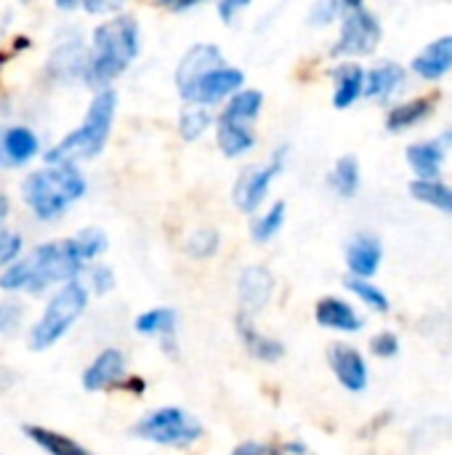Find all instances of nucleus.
<instances>
[{
    "mask_svg": "<svg viewBox=\"0 0 452 455\" xmlns=\"http://www.w3.org/2000/svg\"><path fill=\"white\" fill-rule=\"evenodd\" d=\"M218 245H221V235L216 229H197L186 237L184 251L192 259H210V256H216Z\"/></svg>",
    "mask_w": 452,
    "mask_h": 455,
    "instance_id": "obj_34",
    "label": "nucleus"
},
{
    "mask_svg": "<svg viewBox=\"0 0 452 455\" xmlns=\"http://www.w3.org/2000/svg\"><path fill=\"white\" fill-rule=\"evenodd\" d=\"M410 195H413L416 200H421V203H426V205H432V208H437V211L450 213L452 216L450 184H445V181H440V179H432V181L418 179V181L410 184Z\"/></svg>",
    "mask_w": 452,
    "mask_h": 455,
    "instance_id": "obj_29",
    "label": "nucleus"
},
{
    "mask_svg": "<svg viewBox=\"0 0 452 455\" xmlns=\"http://www.w3.org/2000/svg\"><path fill=\"white\" fill-rule=\"evenodd\" d=\"M408 163L416 171L418 179L432 181L440 179L442 163H445V141H421L408 149Z\"/></svg>",
    "mask_w": 452,
    "mask_h": 455,
    "instance_id": "obj_24",
    "label": "nucleus"
},
{
    "mask_svg": "<svg viewBox=\"0 0 452 455\" xmlns=\"http://www.w3.org/2000/svg\"><path fill=\"white\" fill-rule=\"evenodd\" d=\"M213 123V115L208 107H200V104H189L181 117H178V133L184 141H197Z\"/></svg>",
    "mask_w": 452,
    "mask_h": 455,
    "instance_id": "obj_31",
    "label": "nucleus"
},
{
    "mask_svg": "<svg viewBox=\"0 0 452 455\" xmlns=\"http://www.w3.org/2000/svg\"><path fill=\"white\" fill-rule=\"evenodd\" d=\"M88 192V181L75 163H48L21 184V197L37 221L61 219Z\"/></svg>",
    "mask_w": 452,
    "mask_h": 455,
    "instance_id": "obj_3",
    "label": "nucleus"
},
{
    "mask_svg": "<svg viewBox=\"0 0 452 455\" xmlns=\"http://www.w3.org/2000/svg\"><path fill=\"white\" fill-rule=\"evenodd\" d=\"M261 107H264V93L261 91H256V88H240L237 93H232L226 99V107L221 109L218 117L237 120V123H253L261 115Z\"/></svg>",
    "mask_w": 452,
    "mask_h": 455,
    "instance_id": "obj_25",
    "label": "nucleus"
},
{
    "mask_svg": "<svg viewBox=\"0 0 452 455\" xmlns=\"http://www.w3.org/2000/svg\"><path fill=\"white\" fill-rule=\"evenodd\" d=\"M413 69L424 77V80H440L452 69V35L437 37L434 43H429L416 59H413Z\"/></svg>",
    "mask_w": 452,
    "mask_h": 455,
    "instance_id": "obj_18",
    "label": "nucleus"
},
{
    "mask_svg": "<svg viewBox=\"0 0 452 455\" xmlns=\"http://www.w3.org/2000/svg\"><path fill=\"white\" fill-rule=\"evenodd\" d=\"M370 349L373 355L378 357H394L400 352V339L394 333H378L373 341H370Z\"/></svg>",
    "mask_w": 452,
    "mask_h": 455,
    "instance_id": "obj_38",
    "label": "nucleus"
},
{
    "mask_svg": "<svg viewBox=\"0 0 452 455\" xmlns=\"http://www.w3.org/2000/svg\"><path fill=\"white\" fill-rule=\"evenodd\" d=\"M237 293H240V301L245 307L248 315L253 312H261L272 293H274V277L266 267H248L242 269L240 280H237Z\"/></svg>",
    "mask_w": 452,
    "mask_h": 455,
    "instance_id": "obj_12",
    "label": "nucleus"
},
{
    "mask_svg": "<svg viewBox=\"0 0 452 455\" xmlns=\"http://www.w3.org/2000/svg\"><path fill=\"white\" fill-rule=\"evenodd\" d=\"M216 141H218V149L224 152V157H242L256 147V133H253L250 123L218 117L216 120Z\"/></svg>",
    "mask_w": 452,
    "mask_h": 455,
    "instance_id": "obj_19",
    "label": "nucleus"
},
{
    "mask_svg": "<svg viewBox=\"0 0 452 455\" xmlns=\"http://www.w3.org/2000/svg\"><path fill=\"white\" fill-rule=\"evenodd\" d=\"M21 248H24L21 235H16L11 229H0V269L13 264L21 256Z\"/></svg>",
    "mask_w": 452,
    "mask_h": 455,
    "instance_id": "obj_35",
    "label": "nucleus"
},
{
    "mask_svg": "<svg viewBox=\"0 0 452 455\" xmlns=\"http://www.w3.org/2000/svg\"><path fill=\"white\" fill-rule=\"evenodd\" d=\"M85 288L93 291L96 296L109 293V291L115 288V272H112L109 267H104V264L91 267V269H88V285H85Z\"/></svg>",
    "mask_w": 452,
    "mask_h": 455,
    "instance_id": "obj_36",
    "label": "nucleus"
},
{
    "mask_svg": "<svg viewBox=\"0 0 452 455\" xmlns=\"http://www.w3.org/2000/svg\"><path fill=\"white\" fill-rule=\"evenodd\" d=\"M432 104L434 99H413V101H405V104H397L389 115H386V128L389 131H408L413 125H418L421 120H426L432 115Z\"/></svg>",
    "mask_w": 452,
    "mask_h": 455,
    "instance_id": "obj_28",
    "label": "nucleus"
},
{
    "mask_svg": "<svg viewBox=\"0 0 452 455\" xmlns=\"http://www.w3.org/2000/svg\"><path fill=\"white\" fill-rule=\"evenodd\" d=\"M381 259H384V248H381L378 237H373V235H357L346 245V267H349L352 277L370 280L381 269Z\"/></svg>",
    "mask_w": 452,
    "mask_h": 455,
    "instance_id": "obj_13",
    "label": "nucleus"
},
{
    "mask_svg": "<svg viewBox=\"0 0 452 455\" xmlns=\"http://www.w3.org/2000/svg\"><path fill=\"white\" fill-rule=\"evenodd\" d=\"M381 43V21L365 11L362 5L349 8L344 21H341V35L338 43L333 45L336 56H368L378 48Z\"/></svg>",
    "mask_w": 452,
    "mask_h": 455,
    "instance_id": "obj_8",
    "label": "nucleus"
},
{
    "mask_svg": "<svg viewBox=\"0 0 452 455\" xmlns=\"http://www.w3.org/2000/svg\"><path fill=\"white\" fill-rule=\"evenodd\" d=\"M218 64H224L221 48L213 45V43H197V45H192V48L181 56V61H178V67H176V85L181 88V85H186L189 80H194L197 75H202V72H208V69H213V67H218Z\"/></svg>",
    "mask_w": 452,
    "mask_h": 455,
    "instance_id": "obj_17",
    "label": "nucleus"
},
{
    "mask_svg": "<svg viewBox=\"0 0 452 455\" xmlns=\"http://www.w3.org/2000/svg\"><path fill=\"white\" fill-rule=\"evenodd\" d=\"M88 299L91 291L80 280H69L59 285V291L48 299L45 309L40 312L37 323L29 331V349L45 352L56 347L88 309Z\"/></svg>",
    "mask_w": 452,
    "mask_h": 455,
    "instance_id": "obj_5",
    "label": "nucleus"
},
{
    "mask_svg": "<svg viewBox=\"0 0 452 455\" xmlns=\"http://www.w3.org/2000/svg\"><path fill=\"white\" fill-rule=\"evenodd\" d=\"M115 389H123V392H131L133 397H141V395H147V381L144 379H139V376H123V381L115 387Z\"/></svg>",
    "mask_w": 452,
    "mask_h": 455,
    "instance_id": "obj_42",
    "label": "nucleus"
},
{
    "mask_svg": "<svg viewBox=\"0 0 452 455\" xmlns=\"http://www.w3.org/2000/svg\"><path fill=\"white\" fill-rule=\"evenodd\" d=\"M24 435L32 445H37L45 455H96L91 453L85 445H80L77 440L56 432V429H48V427H37V424H27L24 427Z\"/></svg>",
    "mask_w": 452,
    "mask_h": 455,
    "instance_id": "obj_22",
    "label": "nucleus"
},
{
    "mask_svg": "<svg viewBox=\"0 0 452 455\" xmlns=\"http://www.w3.org/2000/svg\"><path fill=\"white\" fill-rule=\"evenodd\" d=\"M405 80V69L397 64H381L365 72V96L370 99H389Z\"/></svg>",
    "mask_w": 452,
    "mask_h": 455,
    "instance_id": "obj_26",
    "label": "nucleus"
},
{
    "mask_svg": "<svg viewBox=\"0 0 452 455\" xmlns=\"http://www.w3.org/2000/svg\"><path fill=\"white\" fill-rule=\"evenodd\" d=\"M75 5H80V0H56V8L61 11H72Z\"/></svg>",
    "mask_w": 452,
    "mask_h": 455,
    "instance_id": "obj_45",
    "label": "nucleus"
},
{
    "mask_svg": "<svg viewBox=\"0 0 452 455\" xmlns=\"http://www.w3.org/2000/svg\"><path fill=\"white\" fill-rule=\"evenodd\" d=\"M40 152V141L32 128L11 125L3 131V160L11 165H27Z\"/></svg>",
    "mask_w": 452,
    "mask_h": 455,
    "instance_id": "obj_23",
    "label": "nucleus"
},
{
    "mask_svg": "<svg viewBox=\"0 0 452 455\" xmlns=\"http://www.w3.org/2000/svg\"><path fill=\"white\" fill-rule=\"evenodd\" d=\"M338 3H341L346 11H349V8H357V5H362V0H338Z\"/></svg>",
    "mask_w": 452,
    "mask_h": 455,
    "instance_id": "obj_47",
    "label": "nucleus"
},
{
    "mask_svg": "<svg viewBox=\"0 0 452 455\" xmlns=\"http://www.w3.org/2000/svg\"><path fill=\"white\" fill-rule=\"evenodd\" d=\"M176 323H178V317H176L173 309L157 307V309L141 312V315L136 317L133 328H136L139 336H144V339H160L163 347L170 349V344H173V339H176Z\"/></svg>",
    "mask_w": 452,
    "mask_h": 455,
    "instance_id": "obj_21",
    "label": "nucleus"
},
{
    "mask_svg": "<svg viewBox=\"0 0 452 455\" xmlns=\"http://www.w3.org/2000/svg\"><path fill=\"white\" fill-rule=\"evenodd\" d=\"M141 35L139 24L131 16H117L112 21H104L93 29L88 61L83 69V83L91 88H109L112 80H117L139 56Z\"/></svg>",
    "mask_w": 452,
    "mask_h": 455,
    "instance_id": "obj_2",
    "label": "nucleus"
},
{
    "mask_svg": "<svg viewBox=\"0 0 452 455\" xmlns=\"http://www.w3.org/2000/svg\"><path fill=\"white\" fill-rule=\"evenodd\" d=\"M85 267L72 256L67 240L59 243H43L32 248L27 256H19L13 264H8L0 275V291L5 293H45L53 285H64L69 280H77V275Z\"/></svg>",
    "mask_w": 452,
    "mask_h": 455,
    "instance_id": "obj_1",
    "label": "nucleus"
},
{
    "mask_svg": "<svg viewBox=\"0 0 452 455\" xmlns=\"http://www.w3.org/2000/svg\"><path fill=\"white\" fill-rule=\"evenodd\" d=\"M253 0H216V8H218V16L229 24L240 11H245Z\"/></svg>",
    "mask_w": 452,
    "mask_h": 455,
    "instance_id": "obj_40",
    "label": "nucleus"
},
{
    "mask_svg": "<svg viewBox=\"0 0 452 455\" xmlns=\"http://www.w3.org/2000/svg\"><path fill=\"white\" fill-rule=\"evenodd\" d=\"M277 455H314L304 443H285L282 448H277Z\"/></svg>",
    "mask_w": 452,
    "mask_h": 455,
    "instance_id": "obj_44",
    "label": "nucleus"
},
{
    "mask_svg": "<svg viewBox=\"0 0 452 455\" xmlns=\"http://www.w3.org/2000/svg\"><path fill=\"white\" fill-rule=\"evenodd\" d=\"M237 336L242 339L245 352H248L250 357L261 360V363H277V360L285 357V347H282L277 339L264 336V333L253 325V320H250L248 312H242V315L237 317Z\"/></svg>",
    "mask_w": 452,
    "mask_h": 455,
    "instance_id": "obj_16",
    "label": "nucleus"
},
{
    "mask_svg": "<svg viewBox=\"0 0 452 455\" xmlns=\"http://www.w3.org/2000/svg\"><path fill=\"white\" fill-rule=\"evenodd\" d=\"M115 112H117V93L112 88H101L93 96L83 123L72 133H67L61 141H56L45 152V160L77 165L80 160H93L96 155H101V149L107 147L109 133H112Z\"/></svg>",
    "mask_w": 452,
    "mask_h": 455,
    "instance_id": "obj_4",
    "label": "nucleus"
},
{
    "mask_svg": "<svg viewBox=\"0 0 452 455\" xmlns=\"http://www.w3.org/2000/svg\"><path fill=\"white\" fill-rule=\"evenodd\" d=\"M285 155H288V149L282 147V149L274 152V157H272L266 165L250 168V171H245V173L237 179V184H234V205H237L242 213H256V211L261 208V203L266 200V195H269L274 179H277V176L282 173V168H285Z\"/></svg>",
    "mask_w": 452,
    "mask_h": 455,
    "instance_id": "obj_9",
    "label": "nucleus"
},
{
    "mask_svg": "<svg viewBox=\"0 0 452 455\" xmlns=\"http://www.w3.org/2000/svg\"><path fill=\"white\" fill-rule=\"evenodd\" d=\"M330 187L341 197H354L360 192V160L354 155H344L330 171Z\"/></svg>",
    "mask_w": 452,
    "mask_h": 455,
    "instance_id": "obj_30",
    "label": "nucleus"
},
{
    "mask_svg": "<svg viewBox=\"0 0 452 455\" xmlns=\"http://www.w3.org/2000/svg\"><path fill=\"white\" fill-rule=\"evenodd\" d=\"M8 216V197H3L0 195V224H3V219Z\"/></svg>",
    "mask_w": 452,
    "mask_h": 455,
    "instance_id": "obj_46",
    "label": "nucleus"
},
{
    "mask_svg": "<svg viewBox=\"0 0 452 455\" xmlns=\"http://www.w3.org/2000/svg\"><path fill=\"white\" fill-rule=\"evenodd\" d=\"M328 363L338 379V384L352 392V395H360L368 389V363L365 357L354 349V347H346V344H333L330 352H328Z\"/></svg>",
    "mask_w": 452,
    "mask_h": 455,
    "instance_id": "obj_11",
    "label": "nucleus"
},
{
    "mask_svg": "<svg viewBox=\"0 0 452 455\" xmlns=\"http://www.w3.org/2000/svg\"><path fill=\"white\" fill-rule=\"evenodd\" d=\"M128 0H80V5L93 13V16H104V13H117Z\"/></svg>",
    "mask_w": 452,
    "mask_h": 455,
    "instance_id": "obj_39",
    "label": "nucleus"
},
{
    "mask_svg": "<svg viewBox=\"0 0 452 455\" xmlns=\"http://www.w3.org/2000/svg\"><path fill=\"white\" fill-rule=\"evenodd\" d=\"M229 455H277V451L266 443H256V440H248V443H240Z\"/></svg>",
    "mask_w": 452,
    "mask_h": 455,
    "instance_id": "obj_41",
    "label": "nucleus"
},
{
    "mask_svg": "<svg viewBox=\"0 0 452 455\" xmlns=\"http://www.w3.org/2000/svg\"><path fill=\"white\" fill-rule=\"evenodd\" d=\"M202 424L184 408L165 405L141 416L133 427V437L160 448H189L202 437Z\"/></svg>",
    "mask_w": 452,
    "mask_h": 455,
    "instance_id": "obj_6",
    "label": "nucleus"
},
{
    "mask_svg": "<svg viewBox=\"0 0 452 455\" xmlns=\"http://www.w3.org/2000/svg\"><path fill=\"white\" fill-rule=\"evenodd\" d=\"M163 8H168V11H173V13H181V11H189V8H194V5H200V3H205V0H157Z\"/></svg>",
    "mask_w": 452,
    "mask_h": 455,
    "instance_id": "obj_43",
    "label": "nucleus"
},
{
    "mask_svg": "<svg viewBox=\"0 0 452 455\" xmlns=\"http://www.w3.org/2000/svg\"><path fill=\"white\" fill-rule=\"evenodd\" d=\"M333 107L349 109L360 96H365V69L360 64H338L333 69Z\"/></svg>",
    "mask_w": 452,
    "mask_h": 455,
    "instance_id": "obj_20",
    "label": "nucleus"
},
{
    "mask_svg": "<svg viewBox=\"0 0 452 455\" xmlns=\"http://www.w3.org/2000/svg\"><path fill=\"white\" fill-rule=\"evenodd\" d=\"M346 288H349L365 307H370V309H376V312H389V299H386V293H384L381 288H376L370 280L349 277V280H346Z\"/></svg>",
    "mask_w": 452,
    "mask_h": 455,
    "instance_id": "obj_33",
    "label": "nucleus"
},
{
    "mask_svg": "<svg viewBox=\"0 0 452 455\" xmlns=\"http://www.w3.org/2000/svg\"><path fill=\"white\" fill-rule=\"evenodd\" d=\"M88 61V48L83 45L80 37L69 40V43H59L51 61H48V72L56 80H83V69Z\"/></svg>",
    "mask_w": 452,
    "mask_h": 455,
    "instance_id": "obj_15",
    "label": "nucleus"
},
{
    "mask_svg": "<svg viewBox=\"0 0 452 455\" xmlns=\"http://www.w3.org/2000/svg\"><path fill=\"white\" fill-rule=\"evenodd\" d=\"M19 323H21V304H16V301H3V304H0V336L16 331Z\"/></svg>",
    "mask_w": 452,
    "mask_h": 455,
    "instance_id": "obj_37",
    "label": "nucleus"
},
{
    "mask_svg": "<svg viewBox=\"0 0 452 455\" xmlns=\"http://www.w3.org/2000/svg\"><path fill=\"white\" fill-rule=\"evenodd\" d=\"M123 376H125V355L120 349H115V347H109V349H101L91 360V365L83 371L80 384H83L85 392L96 395V392L115 389L123 381Z\"/></svg>",
    "mask_w": 452,
    "mask_h": 455,
    "instance_id": "obj_10",
    "label": "nucleus"
},
{
    "mask_svg": "<svg viewBox=\"0 0 452 455\" xmlns=\"http://www.w3.org/2000/svg\"><path fill=\"white\" fill-rule=\"evenodd\" d=\"M245 85V72L237 67H226L218 64L202 75H197L194 80H189L186 85L178 88V93L184 96V101L189 104H200V107H216L221 101H226L232 93H237Z\"/></svg>",
    "mask_w": 452,
    "mask_h": 455,
    "instance_id": "obj_7",
    "label": "nucleus"
},
{
    "mask_svg": "<svg viewBox=\"0 0 452 455\" xmlns=\"http://www.w3.org/2000/svg\"><path fill=\"white\" fill-rule=\"evenodd\" d=\"M67 245H69V251H72V256L85 267V264H91V261H96L104 251H107V245H109V240H107V235L101 232V229H96V227H88V229H80L77 235H72V237H67Z\"/></svg>",
    "mask_w": 452,
    "mask_h": 455,
    "instance_id": "obj_27",
    "label": "nucleus"
},
{
    "mask_svg": "<svg viewBox=\"0 0 452 455\" xmlns=\"http://www.w3.org/2000/svg\"><path fill=\"white\" fill-rule=\"evenodd\" d=\"M0 163H3V128H0Z\"/></svg>",
    "mask_w": 452,
    "mask_h": 455,
    "instance_id": "obj_48",
    "label": "nucleus"
},
{
    "mask_svg": "<svg viewBox=\"0 0 452 455\" xmlns=\"http://www.w3.org/2000/svg\"><path fill=\"white\" fill-rule=\"evenodd\" d=\"M448 141H452V133H448Z\"/></svg>",
    "mask_w": 452,
    "mask_h": 455,
    "instance_id": "obj_49",
    "label": "nucleus"
},
{
    "mask_svg": "<svg viewBox=\"0 0 452 455\" xmlns=\"http://www.w3.org/2000/svg\"><path fill=\"white\" fill-rule=\"evenodd\" d=\"M285 203L280 200V203H274L266 213H261L256 221H253V227H250V235H253V243H269V240H274L277 235H280V229H282V224H285Z\"/></svg>",
    "mask_w": 452,
    "mask_h": 455,
    "instance_id": "obj_32",
    "label": "nucleus"
},
{
    "mask_svg": "<svg viewBox=\"0 0 452 455\" xmlns=\"http://www.w3.org/2000/svg\"><path fill=\"white\" fill-rule=\"evenodd\" d=\"M314 317L328 331H338V333L362 331V317L357 315V309L352 304H346L344 299H336V296L320 299L314 307Z\"/></svg>",
    "mask_w": 452,
    "mask_h": 455,
    "instance_id": "obj_14",
    "label": "nucleus"
}]
</instances>
